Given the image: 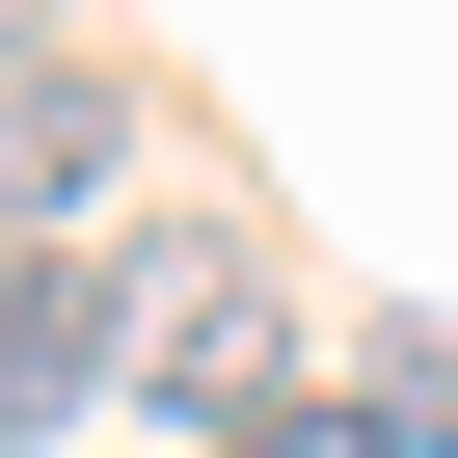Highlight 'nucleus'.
I'll use <instances>...</instances> for the list:
<instances>
[{"label": "nucleus", "instance_id": "f257e3e1", "mask_svg": "<svg viewBox=\"0 0 458 458\" xmlns=\"http://www.w3.org/2000/svg\"><path fill=\"white\" fill-rule=\"evenodd\" d=\"M108 404H162V431H216L243 458L270 404H297V297H270V243H108Z\"/></svg>", "mask_w": 458, "mask_h": 458}, {"label": "nucleus", "instance_id": "f03ea898", "mask_svg": "<svg viewBox=\"0 0 458 458\" xmlns=\"http://www.w3.org/2000/svg\"><path fill=\"white\" fill-rule=\"evenodd\" d=\"M81 404H108V270L0 243V431H81Z\"/></svg>", "mask_w": 458, "mask_h": 458}, {"label": "nucleus", "instance_id": "7ed1b4c3", "mask_svg": "<svg viewBox=\"0 0 458 458\" xmlns=\"http://www.w3.org/2000/svg\"><path fill=\"white\" fill-rule=\"evenodd\" d=\"M108 135H135L108 81H28V216H81V189H108Z\"/></svg>", "mask_w": 458, "mask_h": 458}, {"label": "nucleus", "instance_id": "20e7f679", "mask_svg": "<svg viewBox=\"0 0 458 458\" xmlns=\"http://www.w3.org/2000/svg\"><path fill=\"white\" fill-rule=\"evenodd\" d=\"M243 458H404V431H377V404H351V377H324V404H270V431H243Z\"/></svg>", "mask_w": 458, "mask_h": 458}, {"label": "nucleus", "instance_id": "39448f33", "mask_svg": "<svg viewBox=\"0 0 458 458\" xmlns=\"http://www.w3.org/2000/svg\"><path fill=\"white\" fill-rule=\"evenodd\" d=\"M0 243H28V81H0Z\"/></svg>", "mask_w": 458, "mask_h": 458}, {"label": "nucleus", "instance_id": "423d86ee", "mask_svg": "<svg viewBox=\"0 0 458 458\" xmlns=\"http://www.w3.org/2000/svg\"><path fill=\"white\" fill-rule=\"evenodd\" d=\"M0 28H28V0H0Z\"/></svg>", "mask_w": 458, "mask_h": 458}]
</instances>
